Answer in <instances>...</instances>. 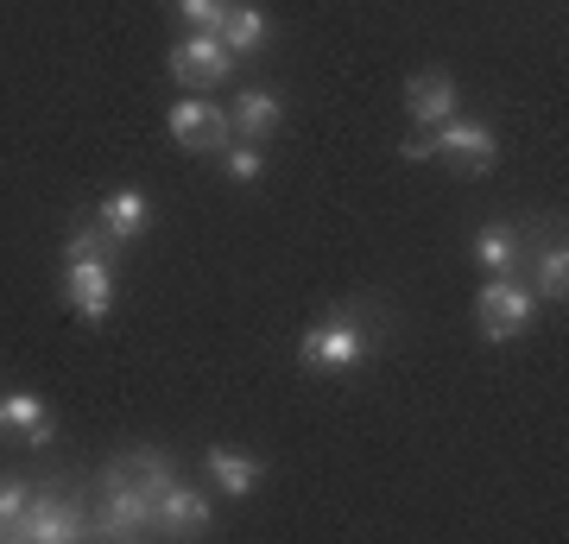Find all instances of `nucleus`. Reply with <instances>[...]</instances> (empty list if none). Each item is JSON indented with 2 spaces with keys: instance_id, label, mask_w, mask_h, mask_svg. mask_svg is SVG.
I'll list each match as a JSON object with an SVG mask.
<instances>
[{
  "instance_id": "f257e3e1",
  "label": "nucleus",
  "mask_w": 569,
  "mask_h": 544,
  "mask_svg": "<svg viewBox=\"0 0 569 544\" xmlns=\"http://www.w3.org/2000/svg\"><path fill=\"white\" fill-rule=\"evenodd\" d=\"M373 343H380V336H373L355 310H336V317H323L317 329L298 336V367H305V374H355V367H367Z\"/></svg>"
},
{
  "instance_id": "f03ea898",
  "label": "nucleus",
  "mask_w": 569,
  "mask_h": 544,
  "mask_svg": "<svg viewBox=\"0 0 569 544\" xmlns=\"http://www.w3.org/2000/svg\"><path fill=\"white\" fill-rule=\"evenodd\" d=\"M152 506H159V494L114 456L102 468V506H96L89 532H102V538H146L152 532Z\"/></svg>"
},
{
  "instance_id": "7ed1b4c3",
  "label": "nucleus",
  "mask_w": 569,
  "mask_h": 544,
  "mask_svg": "<svg viewBox=\"0 0 569 544\" xmlns=\"http://www.w3.org/2000/svg\"><path fill=\"white\" fill-rule=\"evenodd\" d=\"M20 544H70V538H89V506L70 494V487H32V501L20 513Z\"/></svg>"
},
{
  "instance_id": "20e7f679",
  "label": "nucleus",
  "mask_w": 569,
  "mask_h": 544,
  "mask_svg": "<svg viewBox=\"0 0 569 544\" xmlns=\"http://www.w3.org/2000/svg\"><path fill=\"white\" fill-rule=\"evenodd\" d=\"M531 317H538V298H531V285H519L507 273V279H488L481 285V298H475V329H481V343H519L531 329Z\"/></svg>"
},
{
  "instance_id": "39448f33",
  "label": "nucleus",
  "mask_w": 569,
  "mask_h": 544,
  "mask_svg": "<svg viewBox=\"0 0 569 544\" xmlns=\"http://www.w3.org/2000/svg\"><path fill=\"white\" fill-rule=\"evenodd\" d=\"M430 152H437L449 171H462V178H488L493 165H500L493 127L488 121H462V115H449V121L430 127Z\"/></svg>"
},
{
  "instance_id": "423d86ee",
  "label": "nucleus",
  "mask_w": 569,
  "mask_h": 544,
  "mask_svg": "<svg viewBox=\"0 0 569 544\" xmlns=\"http://www.w3.org/2000/svg\"><path fill=\"white\" fill-rule=\"evenodd\" d=\"M234 63L241 58H234L216 32H190V39L171 51V77H178L190 96H209V89H222V82L234 77Z\"/></svg>"
},
{
  "instance_id": "0eeeda50",
  "label": "nucleus",
  "mask_w": 569,
  "mask_h": 544,
  "mask_svg": "<svg viewBox=\"0 0 569 544\" xmlns=\"http://www.w3.org/2000/svg\"><path fill=\"white\" fill-rule=\"evenodd\" d=\"M63 298L82 323H108V310H114V254L63 260Z\"/></svg>"
},
{
  "instance_id": "6e6552de",
  "label": "nucleus",
  "mask_w": 569,
  "mask_h": 544,
  "mask_svg": "<svg viewBox=\"0 0 569 544\" xmlns=\"http://www.w3.org/2000/svg\"><path fill=\"white\" fill-rule=\"evenodd\" d=\"M164 127H171V140H178L183 152H222V146L234 140V133H228V108H216V101H203V96L171 101Z\"/></svg>"
},
{
  "instance_id": "1a4fd4ad",
  "label": "nucleus",
  "mask_w": 569,
  "mask_h": 544,
  "mask_svg": "<svg viewBox=\"0 0 569 544\" xmlns=\"http://www.w3.org/2000/svg\"><path fill=\"white\" fill-rule=\"evenodd\" d=\"M0 431H20L26 449H51L58 444V418H51V405H44L39 393H26V386L0 393Z\"/></svg>"
},
{
  "instance_id": "9d476101",
  "label": "nucleus",
  "mask_w": 569,
  "mask_h": 544,
  "mask_svg": "<svg viewBox=\"0 0 569 544\" xmlns=\"http://www.w3.org/2000/svg\"><path fill=\"white\" fill-rule=\"evenodd\" d=\"M152 532H164V538H197V532H209V501L190 482H171L159 494V506H152Z\"/></svg>"
},
{
  "instance_id": "9b49d317",
  "label": "nucleus",
  "mask_w": 569,
  "mask_h": 544,
  "mask_svg": "<svg viewBox=\"0 0 569 544\" xmlns=\"http://www.w3.org/2000/svg\"><path fill=\"white\" fill-rule=\"evenodd\" d=\"M456 77H449V70H418V77L406 82V115L418 127H437V121H449V115H462V108H456Z\"/></svg>"
},
{
  "instance_id": "f8f14e48",
  "label": "nucleus",
  "mask_w": 569,
  "mask_h": 544,
  "mask_svg": "<svg viewBox=\"0 0 569 544\" xmlns=\"http://www.w3.org/2000/svg\"><path fill=\"white\" fill-rule=\"evenodd\" d=\"M203 468L216 475V487H222L228 501H247V494L266 482V456H253V449H241V444L203 449Z\"/></svg>"
},
{
  "instance_id": "ddd939ff",
  "label": "nucleus",
  "mask_w": 569,
  "mask_h": 544,
  "mask_svg": "<svg viewBox=\"0 0 569 544\" xmlns=\"http://www.w3.org/2000/svg\"><path fill=\"white\" fill-rule=\"evenodd\" d=\"M96 222L108 228V241L127 247V241H140L146 222H152V202H146V190H133V184H121V190H108L102 202H96Z\"/></svg>"
},
{
  "instance_id": "4468645a",
  "label": "nucleus",
  "mask_w": 569,
  "mask_h": 544,
  "mask_svg": "<svg viewBox=\"0 0 569 544\" xmlns=\"http://www.w3.org/2000/svg\"><path fill=\"white\" fill-rule=\"evenodd\" d=\"M216 39H222L234 58H260L266 39H272V20H266L260 0H228V13H222V26H216Z\"/></svg>"
},
{
  "instance_id": "2eb2a0df",
  "label": "nucleus",
  "mask_w": 569,
  "mask_h": 544,
  "mask_svg": "<svg viewBox=\"0 0 569 544\" xmlns=\"http://www.w3.org/2000/svg\"><path fill=\"white\" fill-rule=\"evenodd\" d=\"M531 298L538 304H563L569 298V247H563V235L531 247Z\"/></svg>"
},
{
  "instance_id": "dca6fc26",
  "label": "nucleus",
  "mask_w": 569,
  "mask_h": 544,
  "mask_svg": "<svg viewBox=\"0 0 569 544\" xmlns=\"http://www.w3.org/2000/svg\"><path fill=\"white\" fill-rule=\"evenodd\" d=\"M279 96H272V89H241V96H234V108H228V133H241V140H253L260 146L266 133H272V127H279Z\"/></svg>"
},
{
  "instance_id": "f3484780",
  "label": "nucleus",
  "mask_w": 569,
  "mask_h": 544,
  "mask_svg": "<svg viewBox=\"0 0 569 544\" xmlns=\"http://www.w3.org/2000/svg\"><path fill=\"white\" fill-rule=\"evenodd\" d=\"M475 260H481V273L488 279H507V273H519V228H507V222H488L481 235H475Z\"/></svg>"
},
{
  "instance_id": "a211bd4d",
  "label": "nucleus",
  "mask_w": 569,
  "mask_h": 544,
  "mask_svg": "<svg viewBox=\"0 0 569 544\" xmlns=\"http://www.w3.org/2000/svg\"><path fill=\"white\" fill-rule=\"evenodd\" d=\"M222 171H228L234 184H260V178H266V152H260L253 140H228V146H222Z\"/></svg>"
},
{
  "instance_id": "6ab92c4d",
  "label": "nucleus",
  "mask_w": 569,
  "mask_h": 544,
  "mask_svg": "<svg viewBox=\"0 0 569 544\" xmlns=\"http://www.w3.org/2000/svg\"><path fill=\"white\" fill-rule=\"evenodd\" d=\"M26 501H32V482H26V475H0V538H13V532H20Z\"/></svg>"
},
{
  "instance_id": "aec40b11",
  "label": "nucleus",
  "mask_w": 569,
  "mask_h": 544,
  "mask_svg": "<svg viewBox=\"0 0 569 544\" xmlns=\"http://www.w3.org/2000/svg\"><path fill=\"white\" fill-rule=\"evenodd\" d=\"M178 13H183V26H190V32H216V26H222V13H228V0H178Z\"/></svg>"
},
{
  "instance_id": "412c9836",
  "label": "nucleus",
  "mask_w": 569,
  "mask_h": 544,
  "mask_svg": "<svg viewBox=\"0 0 569 544\" xmlns=\"http://www.w3.org/2000/svg\"><path fill=\"white\" fill-rule=\"evenodd\" d=\"M399 159H406V165H425V159H437V152H430V133H418V140H406V146H399Z\"/></svg>"
}]
</instances>
